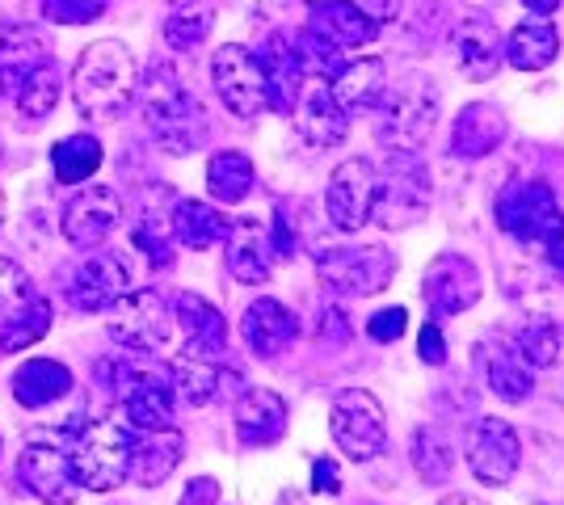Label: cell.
Here are the masks:
<instances>
[{
  "label": "cell",
  "instance_id": "52a82bcc",
  "mask_svg": "<svg viewBox=\"0 0 564 505\" xmlns=\"http://www.w3.org/2000/svg\"><path fill=\"white\" fill-rule=\"evenodd\" d=\"M51 333V304L13 257H0V354H22Z\"/></svg>",
  "mask_w": 564,
  "mask_h": 505
},
{
  "label": "cell",
  "instance_id": "e0dca14e",
  "mask_svg": "<svg viewBox=\"0 0 564 505\" xmlns=\"http://www.w3.org/2000/svg\"><path fill=\"white\" fill-rule=\"evenodd\" d=\"M379 173L367 156H350L333 168L329 190H325V216L337 232H358L371 223V202H376Z\"/></svg>",
  "mask_w": 564,
  "mask_h": 505
},
{
  "label": "cell",
  "instance_id": "9c48e42d",
  "mask_svg": "<svg viewBox=\"0 0 564 505\" xmlns=\"http://www.w3.org/2000/svg\"><path fill=\"white\" fill-rule=\"evenodd\" d=\"M316 278L346 299H367L388 290L397 278V253L388 244H358V249H325L316 257Z\"/></svg>",
  "mask_w": 564,
  "mask_h": 505
},
{
  "label": "cell",
  "instance_id": "cb8c5ba5",
  "mask_svg": "<svg viewBox=\"0 0 564 505\" xmlns=\"http://www.w3.org/2000/svg\"><path fill=\"white\" fill-rule=\"evenodd\" d=\"M224 244H228L224 262H228L236 283H249V287L270 283V274H274V244H270V232H265L261 219H236L232 228H228V237H224Z\"/></svg>",
  "mask_w": 564,
  "mask_h": 505
},
{
  "label": "cell",
  "instance_id": "d6986e66",
  "mask_svg": "<svg viewBox=\"0 0 564 505\" xmlns=\"http://www.w3.org/2000/svg\"><path fill=\"white\" fill-rule=\"evenodd\" d=\"M422 295L434 316H459L485 295V278L464 253H438L425 270Z\"/></svg>",
  "mask_w": 564,
  "mask_h": 505
},
{
  "label": "cell",
  "instance_id": "bcb514c9",
  "mask_svg": "<svg viewBox=\"0 0 564 505\" xmlns=\"http://www.w3.org/2000/svg\"><path fill=\"white\" fill-rule=\"evenodd\" d=\"M312 488L325 493V497H337V493H341V468H337V459L316 455V463H312Z\"/></svg>",
  "mask_w": 564,
  "mask_h": 505
},
{
  "label": "cell",
  "instance_id": "8992f818",
  "mask_svg": "<svg viewBox=\"0 0 564 505\" xmlns=\"http://www.w3.org/2000/svg\"><path fill=\"white\" fill-rule=\"evenodd\" d=\"M430 202H434V182H430L425 161L417 152H397L376 182L371 219L383 232H404L430 216Z\"/></svg>",
  "mask_w": 564,
  "mask_h": 505
},
{
  "label": "cell",
  "instance_id": "6da1fadb",
  "mask_svg": "<svg viewBox=\"0 0 564 505\" xmlns=\"http://www.w3.org/2000/svg\"><path fill=\"white\" fill-rule=\"evenodd\" d=\"M140 97V64L135 51L118 39H101L80 51L72 68V101L89 122H115Z\"/></svg>",
  "mask_w": 564,
  "mask_h": 505
},
{
  "label": "cell",
  "instance_id": "484cf974",
  "mask_svg": "<svg viewBox=\"0 0 564 505\" xmlns=\"http://www.w3.org/2000/svg\"><path fill=\"white\" fill-rule=\"evenodd\" d=\"M506 114L489 106V101H468L459 114H455V127H451V156L455 161H485L489 152L501 147L506 140Z\"/></svg>",
  "mask_w": 564,
  "mask_h": 505
},
{
  "label": "cell",
  "instance_id": "d6a6232c",
  "mask_svg": "<svg viewBox=\"0 0 564 505\" xmlns=\"http://www.w3.org/2000/svg\"><path fill=\"white\" fill-rule=\"evenodd\" d=\"M485 380H489L497 400H510V405L527 400L531 387H535L531 366L522 362V354L514 350V341H506V337H489V341H485Z\"/></svg>",
  "mask_w": 564,
  "mask_h": 505
},
{
  "label": "cell",
  "instance_id": "8fae6325",
  "mask_svg": "<svg viewBox=\"0 0 564 505\" xmlns=\"http://www.w3.org/2000/svg\"><path fill=\"white\" fill-rule=\"evenodd\" d=\"M329 433L337 451L354 463H371L388 447V413L367 387H346L329 413Z\"/></svg>",
  "mask_w": 564,
  "mask_h": 505
},
{
  "label": "cell",
  "instance_id": "83f0119b",
  "mask_svg": "<svg viewBox=\"0 0 564 505\" xmlns=\"http://www.w3.org/2000/svg\"><path fill=\"white\" fill-rule=\"evenodd\" d=\"M51 64V43L39 25H9L0 34V94H18L22 80Z\"/></svg>",
  "mask_w": 564,
  "mask_h": 505
},
{
  "label": "cell",
  "instance_id": "c3c4849f",
  "mask_svg": "<svg viewBox=\"0 0 564 505\" xmlns=\"http://www.w3.org/2000/svg\"><path fill=\"white\" fill-rule=\"evenodd\" d=\"M236 4L245 9L249 22H274V18H282L291 9V0H236Z\"/></svg>",
  "mask_w": 564,
  "mask_h": 505
},
{
  "label": "cell",
  "instance_id": "7bdbcfd3",
  "mask_svg": "<svg viewBox=\"0 0 564 505\" xmlns=\"http://www.w3.org/2000/svg\"><path fill=\"white\" fill-rule=\"evenodd\" d=\"M106 13V0H43V18L59 25H89Z\"/></svg>",
  "mask_w": 564,
  "mask_h": 505
},
{
  "label": "cell",
  "instance_id": "816d5d0a",
  "mask_svg": "<svg viewBox=\"0 0 564 505\" xmlns=\"http://www.w3.org/2000/svg\"><path fill=\"white\" fill-rule=\"evenodd\" d=\"M522 4H527L535 18H547V13H556V4H561V0H522Z\"/></svg>",
  "mask_w": 564,
  "mask_h": 505
},
{
  "label": "cell",
  "instance_id": "ac0fdd59",
  "mask_svg": "<svg viewBox=\"0 0 564 505\" xmlns=\"http://www.w3.org/2000/svg\"><path fill=\"white\" fill-rule=\"evenodd\" d=\"M501 30L494 25L489 13H480V9H468V13H459L447 30V47H451V59H455V68L468 76V80H494L497 68L506 64L501 59Z\"/></svg>",
  "mask_w": 564,
  "mask_h": 505
},
{
  "label": "cell",
  "instance_id": "f1b7e54d",
  "mask_svg": "<svg viewBox=\"0 0 564 505\" xmlns=\"http://www.w3.org/2000/svg\"><path fill=\"white\" fill-rule=\"evenodd\" d=\"M182 451H186V438H182L177 426L135 433V442H131V476H135V484L140 488H161L177 472Z\"/></svg>",
  "mask_w": 564,
  "mask_h": 505
},
{
  "label": "cell",
  "instance_id": "681fc988",
  "mask_svg": "<svg viewBox=\"0 0 564 505\" xmlns=\"http://www.w3.org/2000/svg\"><path fill=\"white\" fill-rule=\"evenodd\" d=\"M367 18L376 25H383V22H397V13H400V0H367V9H362Z\"/></svg>",
  "mask_w": 564,
  "mask_h": 505
},
{
  "label": "cell",
  "instance_id": "f35d334b",
  "mask_svg": "<svg viewBox=\"0 0 564 505\" xmlns=\"http://www.w3.org/2000/svg\"><path fill=\"white\" fill-rule=\"evenodd\" d=\"M18 110H22L25 122H47L51 110L59 106V97H64V76L55 68V59H51L47 68H39V73H30L22 80V89H18Z\"/></svg>",
  "mask_w": 564,
  "mask_h": 505
},
{
  "label": "cell",
  "instance_id": "7dc6e473",
  "mask_svg": "<svg viewBox=\"0 0 564 505\" xmlns=\"http://www.w3.org/2000/svg\"><path fill=\"white\" fill-rule=\"evenodd\" d=\"M177 505H219V481L215 476H194L182 488V502Z\"/></svg>",
  "mask_w": 564,
  "mask_h": 505
},
{
  "label": "cell",
  "instance_id": "277c9868",
  "mask_svg": "<svg viewBox=\"0 0 564 505\" xmlns=\"http://www.w3.org/2000/svg\"><path fill=\"white\" fill-rule=\"evenodd\" d=\"M376 110V140L392 156L422 152L438 127V85H434V76H404L397 89L383 94Z\"/></svg>",
  "mask_w": 564,
  "mask_h": 505
},
{
  "label": "cell",
  "instance_id": "f5cc1de1",
  "mask_svg": "<svg viewBox=\"0 0 564 505\" xmlns=\"http://www.w3.org/2000/svg\"><path fill=\"white\" fill-rule=\"evenodd\" d=\"M274 505H307V497L300 493V488H282L279 502H274Z\"/></svg>",
  "mask_w": 564,
  "mask_h": 505
},
{
  "label": "cell",
  "instance_id": "4dcf8cb0",
  "mask_svg": "<svg viewBox=\"0 0 564 505\" xmlns=\"http://www.w3.org/2000/svg\"><path fill=\"white\" fill-rule=\"evenodd\" d=\"M312 34H321L325 43H333L337 51H354L367 47L379 34V25L358 9L350 0H325V4H312V22H307Z\"/></svg>",
  "mask_w": 564,
  "mask_h": 505
},
{
  "label": "cell",
  "instance_id": "11a10c76",
  "mask_svg": "<svg viewBox=\"0 0 564 505\" xmlns=\"http://www.w3.org/2000/svg\"><path fill=\"white\" fill-rule=\"evenodd\" d=\"M307 4H325V0H307Z\"/></svg>",
  "mask_w": 564,
  "mask_h": 505
},
{
  "label": "cell",
  "instance_id": "9a60e30c",
  "mask_svg": "<svg viewBox=\"0 0 564 505\" xmlns=\"http://www.w3.org/2000/svg\"><path fill=\"white\" fill-rule=\"evenodd\" d=\"M118 219H122V198L110 186L85 182L80 190L68 194L64 216H59V232L76 249H101L118 228Z\"/></svg>",
  "mask_w": 564,
  "mask_h": 505
},
{
  "label": "cell",
  "instance_id": "5b68a950",
  "mask_svg": "<svg viewBox=\"0 0 564 505\" xmlns=\"http://www.w3.org/2000/svg\"><path fill=\"white\" fill-rule=\"evenodd\" d=\"M131 442L135 430L122 417H94L68 438L72 468L80 488L94 493H110L131 476Z\"/></svg>",
  "mask_w": 564,
  "mask_h": 505
},
{
  "label": "cell",
  "instance_id": "ab89813d",
  "mask_svg": "<svg viewBox=\"0 0 564 505\" xmlns=\"http://www.w3.org/2000/svg\"><path fill=\"white\" fill-rule=\"evenodd\" d=\"M514 350L522 354V362H527L531 371L552 366V362L561 359V329H556V320H547V316L527 320L514 337Z\"/></svg>",
  "mask_w": 564,
  "mask_h": 505
},
{
  "label": "cell",
  "instance_id": "8d00e7d4",
  "mask_svg": "<svg viewBox=\"0 0 564 505\" xmlns=\"http://www.w3.org/2000/svg\"><path fill=\"white\" fill-rule=\"evenodd\" d=\"M101 161H106V152H101V140H94V135H68V140L51 147V173H55L59 186H85L101 168Z\"/></svg>",
  "mask_w": 564,
  "mask_h": 505
},
{
  "label": "cell",
  "instance_id": "ee69618b",
  "mask_svg": "<svg viewBox=\"0 0 564 505\" xmlns=\"http://www.w3.org/2000/svg\"><path fill=\"white\" fill-rule=\"evenodd\" d=\"M404 329H409V312L404 308H383V312H376L371 320H367V333L376 337V341H400L404 337Z\"/></svg>",
  "mask_w": 564,
  "mask_h": 505
},
{
  "label": "cell",
  "instance_id": "44dd1931",
  "mask_svg": "<svg viewBox=\"0 0 564 505\" xmlns=\"http://www.w3.org/2000/svg\"><path fill=\"white\" fill-rule=\"evenodd\" d=\"M291 119H295V131L312 147H337L346 144V135H350V114L337 106L325 76H307L300 97H295Z\"/></svg>",
  "mask_w": 564,
  "mask_h": 505
},
{
  "label": "cell",
  "instance_id": "2e32d148",
  "mask_svg": "<svg viewBox=\"0 0 564 505\" xmlns=\"http://www.w3.org/2000/svg\"><path fill=\"white\" fill-rule=\"evenodd\" d=\"M131 287V262L118 249H101L76 265L68 278V304L76 312H110Z\"/></svg>",
  "mask_w": 564,
  "mask_h": 505
},
{
  "label": "cell",
  "instance_id": "d590c367",
  "mask_svg": "<svg viewBox=\"0 0 564 505\" xmlns=\"http://www.w3.org/2000/svg\"><path fill=\"white\" fill-rule=\"evenodd\" d=\"M253 182H258V168L245 152H215L207 161V194L224 207H236L253 194Z\"/></svg>",
  "mask_w": 564,
  "mask_h": 505
},
{
  "label": "cell",
  "instance_id": "7c38bea8",
  "mask_svg": "<svg viewBox=\"0 0 564 505\" xmlns=\"http://www.w3.org/2000/svg\"><path fill=\"white\" fill-rule=\"evenodd\" d=\"M106 333L135 354H156L173 337V308L161 290H127L106 312Z\"/></svg>",
  "mask_w": 564,
  "mask_h": 505
},
{
  "label": "cell",
  "instance_id": "836d02e7",
  "mask_svg": "<svg viewBox=\"0 0 564 505\" xmlns=\"http://www.w3.org/2000/svg\"><path fill=\"white\" fill-rule=\"evenodd\" d=\"M561 55V30L552 22H522L501 43V59L518 73H543Z\"/></svg>",
  "mask_w": 564,
  "mask_h": 505
},
{
  "label": "cell",
  "instance_id": "d4e9b609",
  "mask_svg": "<svg viewBox=\"0 0 564 505\" xmlns=\"http://www.w3.org/2000/svg\"><path fill=\"white\" fill-rule=\"evenodd\" d=\"M261 76H265V97H270V110H282L291 114L295 110V97L304 89V64H300V51H295V39L286 34H270L265 47L258 55Z\"/></svg>",
  "mask_w": 564,
  "mask_h": 505
},
{
  "label": "cell",
  "instance_id": "60d3db41",
  "mask_svg": "<svg viewBox=\"0 0 564 505\" xmlns=\"http://www.w3.org/2000/svg\"><path fill=\"white\" fill-rule=\"evenodd\" d=\"M212 25H215L212 9H182V13H173L165 22V43L173 51H198L207 43Z\"/></svg>",
  "mask_w": 564,
  "mask_h": 505
},
{
  "label": "cell",
  "instance_id": "f6af8a7d",
  "mask_svg": "<svg viewBox=\"0 0 564 505\" xmlns=\"http://www.w3.org/2000/svg\"><path fill=\"white\" fill-rule=\"evenodd\" d=\"M417 354H422L425 366H443L447 362V341H443V329L434 320L417 329Z\"/></svg>",
  "mask_w": 564,
  "mask_h": 505
},
{
  "label": "cell",
  "instance_id": "db71d44e",
  "mask_svg": "<svg viewBox=\"0 0 564 505\" xmlns=\"http://www.w3.org/2000/svg\"><path fill=\"white\" fill-rule=\"evenodd\" d=\"M438 505H485L480 497H471V493H451V497H443Z\"/></svg>",
  "mask_w": 564,
  "mask_h": 505
},
{
  "label": "cell",
  "instance_id": "4316f807",
  "mask_svg": "<svg viewBox=\"0 0 564 505\" xmlns=\"http://www.w3.org/2000/svg\"><path fill=\"white\" fill-rule=\"evenodd\" d=\"M173 325H182L186 333V354H212V359L228 354V320L212 299L182 290L173 299Z\"/></svg>",
  "mask_w": 564,
  "mask_h": 505
},
{
  "label": "cell",
  "instance_id": "ffe728a7",
  "mask_svg": "<svg viewBox=\"0 0 564 505\" xmlns=\"http://www.w3.org/2000/svg\"><path fill=\"white\" fill-rule=\"evenodd\" d=\"M169 375H173V387H177V396L194 405V409H203V405H215V400H228V396H240L245 392V380H240V371H232L224 354L212 359V354H177L173 366H169Z\"/></svg>",
  "mask_w": 564,
  "mask_h": 505
},
{
  "label": "cell",
  "instance_id": "b9f144b4",
  "mask_svg": "<svg viewBox=\"0 0 564 505\" xmlns=\"http://www.w3.org/2000/svg\"><path fill=\"white\" fill-rule=\"evenodd\" d=\"M131 241H135L140 253H148V262L156 265V270L173 265V232H169V219L143 216L140 223H135V232H131Z\"/></svg>",
  "mask_w": 564,
  "mask_h": 505
},
{
  "label": "cell",
  "instance_id": "4fadbf2b",
  "mask_svg": "<svg viewBox=\"0 0 564 505\" xmlns=\"http://www.w3.org/2000/svg\"><path fill=\"white\" fill-rule=\"evenodd\" d=\"M212 80L219 101L232 110L236 119H258L261 110H270V97H265V76H261L258 55L240 43L215 51L212 59Z\"/></svg>",
  "mask_w": 564,
  "mask_h": 505
},
{
  "label": "cell",
  "instance_id": "1f68e13d",
  "mask_svg": "<svg viewBox=\"0 0 564 505\" xmlns=\"http://www.w3.org/2000/svg\"><path fill=\"white\" fill-rule=\"evenodd\" d=\"M72 387H76L72 371L55 359H25L13 371V400L22 409H47L55 400L72 396Z\"/></svg>",
  "mask_w": 564,
  "mask_h": 505
},
{
  "label": "cell",
  "instance_id": "74e56055",
  "mask_svg": "<svg viewBox=\"0 0 564 505\" xmlns=\"http://www.w3.org/2000/svg\"><path fill=\"white\" fill-rule=\"evenodd\" d=\"M409 459L425 484H447L455 472V451L443 438V430H434V426H417L409 433Z\"/></svg>",
  "mask_w": 564,
  "mask_h": 505
},
{
  "label": "cell",
  "instance_id": "3957f363",
  "mask_svg": "<svg viewBox=\"0 0 564 505\" xmlns=\"http://www.w3.org/2000/svg\"><path fill=\"white\" fill-rule=\"evenodd\" d=\"M94 375H97V384L118 400L122 421L135 433L173 426V405H177L173 375H161V371H152V366L131 362V359L97 362Z\"/></svg>",
  "mask_w": 564,
  "mask_h": 505
},
{
  "label": "cell",
  "instance_id": "5bb4252c",
  "mask_svg": "<svg viewBox=\"0 0 564 505\" xmlns=\"http://www.w3.org/2000/svg\"><path fill=\"white\" fill-rule=\"evenodd\" d=\"M464 455H468L471 476L489 488L514 481L518 463H522V447H518V430L501 417H476L468 438H464Z\"/></svg>",
  "mask_w": 564,
  "mask_h": 505
},
{
  "label": "cell",
  "instance_id": "f907efd6",
  "mask_svg": "<svg viewBox=\"0 0 564 505\" xmlns=\"http://www.w3.org/2000/svg\"><path fill=\"white\" fill-rule=\"evenodd\" d=\"M543 262L552 265V270H561L564 274V223H561V232H556V237H552V241L543 244V253H540Z\"/></svg>",
  "mask_w": 564,
  "mask_h": 505
},
{
  "label": "cell",
  "instance_id": "f546056e",
  "mask_svg": "<svg viewBox=\"0 0 564 505\" xmlns=\"http://www.w3.org/2000/svg\"><path fill=\"white\" fill-rule=\"evenodd\" d=\"M333 97H337V106L346 110V114H367V110H376L383 94H388V68H383V59L376 55H367V59H346L337 76L329 80Z\"/></svg>",
  "mask_w": 564,
  "mask_h": 505
},
{
  "label": "cell",
  "instance_id": "7a4b0ae2",
  "mask_svg": "<svg viewBox=\"0 0 564 505\" xmlns=\"http://www.w3.org/2000/svg\"><path fill=\"white\" fill-rule=\"evenodd\" d=\"M140 106L152 140L165 147L169 156H189V152L203 147V140H207V110L169 64H156L148 73V80H140Z\"/></svg>",
  "mask_w": 564,
  "mask_h": 505
},
{
  "label": "cell",
  "instance_id": "ba28073f",
  "mask_svg": "<svg viewBox=\"0 0 564 505\" xmlns=\"http://www.w3.org/2000/svg\"><path fill=\"white\" fill-rule=\"evenodd\" d=\"M497 228L510 237V241L527 244V249H540L561 232V202L547 182H518V186H506L501 198L494 207Z\"/></svg>",
  "mask_w": 564,
  "mask_h": 505
},
{
  "label": "cell",
  "instance_id": "603a6c76",
  "mask_svg": "<svg viewBox=\"0 0 564 505\" xmlns=\"http://www.w3.org/2000/svg\"><path fill=\"white\" fill-rule=\"evenodd\" d=\"M232 426L245 447H274L286 433V400L270 387H245L232 405Z\"/></svg>",
  "mask_w": 564,
  "mask_h": 505
},
{
  "label": "cell",
  "instance_id": "e575fe53",
  "mask_svg": "<svg viewBox=\"0 0 564 505\" xmlns=\"http://www.w3.org/2000/svg\"><path fill=\"white\" fill-rule=\"evenodd\" d=\"M228 228H232V219L219 216L212 202H198V198H182L169 216L173 241L186 244V249H212L228 237Z\"/></svg>",
  "mask_w": 564,
  "mask_h": 505
},
{
  "label": "cell",
  "instance_id": "7402d4cb",
  "mask_svg": "<svg viewBox=\"0 0 564 505\" xmlns=\"http://www.w3.org/2000/svg\"><path fill=\"white\" fill-rule=\"evenodd\" d=\"M240 337H245L249 354H258V359H279L282 350H291L295 337H300V316L291 312L286 304H279V299L261 295V299H253V304L245 308V316H240Z\"/></svg>",
  "mask_w": 564,
  "mask_h": 505
},
{
  "label": "cell",
  "instance_id": "30bf717a",
  "mask_svg": "<svg viewBox=\"0 0 564 505\" xmlns=\"http://www.w3.org/2000/svg\"><path fill=\"white\" fill-rule=\"evenodd\" d=\"M18 484L43 505H76L80 481H76V468H72L68 442H59L55 433L25 438L22 455H18Z\"/></svg>",
  "mask_w": 564,
  "mask_h": 505
}]
</instances>
